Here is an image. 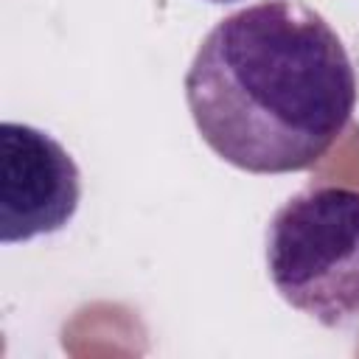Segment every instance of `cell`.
I'll return each instance as SVG.
<instances>
[{
    "instance_id": "cell-1",
    "label": "cell",
    "mask_w": 359,
    "mask_h": 359,
    "mask_svg": "<svg viewBox=\"0 0 359 359\" xmlns=\"http://www.w3.org/2000/svg\"><path fill=\"white\" fill-rule=\"evenodd\" d=\"M356 93L342 39L297 0H264L222 17L185 73L196 132L250 174L311 168L351 123Z\"/></svg>"
},
{
    "instance_id": "cell-2",
    "label": "cell",
    "mask_w": 359,
    "mask_h": 359,
    "mask_svg": "<svg viewBox=\"0 0 359 359\" xmlns=\"http://www.w3.org/2000/svg\"><path fill=\"white\" fill-rule=\"evenodd\" d=\"M266 275L275 292L325 328L359 320V191L309 185L266 227Z\"/></svg>"
},
{
    "instance_id": "cell-3",
    "label": "cell",
    "mask_w": 359,
    "mask_h": 359,
    "mask_svg": "<svg viewBox=\"0 0 359 359\" xmlns=\"http://www.w3.org/2000/svg\"><path fill=\"white\" fill-rule=\"evenodd\" d=\"M81 202V174L48 132L0 123V241L20 244L67 227Z\"/></svg>"
},
{
    "instance_id": "cell-4",
    "label": "cell",
    "mask_w": 359,
    "mask_h": 359,
    "mask_svg": "<svg viewBox=\"0 0 359 359\" xmlns=\"http://www.w3.org/2000/svg\"><path fill=\"white\" fill-rule=\"evenodd\" d=\"M208 3H238V0H208Z\"/></svg>"
}]
</instances>
